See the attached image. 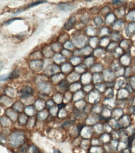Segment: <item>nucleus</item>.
Listing matches in <instances>:
<instances>
[{
    "mask_svg": "<svg viewBox=\"0 0 135 153\" xmlns=\"http://www.w3.org/2000/svg\"><path fill=\"white\" fill-rule=\"evenodd\" d=\"M24 140V135L22 133H14L10 137V141L12 146L19 145Z\"/></svg>",
    "mask_w": 135,
    "mask_h": 153,
    "instance_id": "obj_1",
    "label": "nucleus"
},
{
    "mask_svg": "<svg viewBox=\"0 0 135 153\" xmlns=\"http://www.w3.org/2000/svg\"><path fill=\"white\" fill-rule=\"evenodd\" d=\"M75 6L72 4L68 3H61L57 6L58 10L63 11H69L75 8Z\"/></svg>",
    "mask_w": 135,
    "mask_h": 153,
    "instance_id": "obj_2",
    "label": "nucleus"
},
{
    "mask_svg": "<svg viewBox=\"0 0 135 153\" xmlns=\"http://www.w3.org/2000/svg\"><path fill=\"white\" fill-rule=\"evenodd\" d=\"M73 42L77 47H81L85 45L86 42V38L83 36H79L77 37H75L73 39Z\"/></svg>",
    "mask_w": 135,
    "mask_h": 153,
    "instance_id": "obj_3",
    "label": "nucleus"
},
{
    "mask_svg": "<svg viewBox=\"0 0 135 153\" xmlns=\"http://www.w3.org/2000/svg\"><path fill=\"white\" fill-rule=\"evenodd\" d=\"M31 67L32 68V70L35 71H40L43 69V62L40 60L34 61L31 63Z\"/></svg>",
    "mask_w": 135,
    "mask_h": 153,
    "instance_id": "obj_4",
    "label": "nucleus"
},
{
    "mask_svg": "<svg viewBox=\"0 0 135 153\" xmlns=\"http://www.w3.org/2000/svg\"><path fill=\"white\" fill-rule=\"evenodd\" d=\"M75 22H76L75 17H74V16L72 17V18H70L65 24V25H64L65 29L66 30H70L72 28V27L74 26V25Z\"/></svg>",
    "mask_w": 135,
    "mask_h": 153,
    "instance_id": "obj_5",
    "label": "nucleus"
},
{
    "mask_svg": "<svg viewBox=\"0 0 135 153\" xmlns=\"http://www.w3.org/2000/svg\"><path fill=\"white\" fill-rule=\"evenodd\" d=\"M59 70V67L56 65H50L47 68L45 72L47 74H52Z\"/></svg>",
    "mask_w": 135,
    "mask_h": 153,
    "instance_id": "obj_6",
    "label": "nucleus"
},
{
    "mask_svg": "<svg viewBox=\"0 0 135 153\" xmlns=\"http://www.w3.org/2000/svg\"><path fill=\"white\" fill-rule=\"evenodd\" d=\"M21 95L22 97H29L32 95V89L31 88L28 86L24 87V88L22 89L21 91Z\"/></svg>",
    "mask_w": 135,
    "mask_h": 153,
    "instance_id": "obj_7",
    "label": "nucleus"
},
{
    "mask_svg": "<svg viewBox=\"0 0 135 153\" xmlns=\"http://www.w3.org/2000/svg\"><path fill=\"white\" fill-rule=\"evenodd\" d=\"M54 60L57 62V63H59L60 62H62V60H64V58L59 54H57L54 56Z\"/></svg>",
    "mask_w": 135,
    "mask_h": 153,
    "instance_id": "obj_8",
    "label": "nucleus"
},
{
    "mask_svg": "<svg viewBox=\"0 0 135 153\" xmlns=\"http://www.w3.org/2000/svg\"><path fill=\"white\" fill-rule=\"evenodd\" d=\"M71 62L74 65H76L80 62V58L78 57H75L71 59Z\"/></svg>",
    "mask_w": 135,
    "mask_h": 153,
    "instance_id": "obj_9",
    "label": "nucleus"
},
{
    "mask_svg": "<svg viewBox=\"0 0 135 153\" xmlns=\"http://www.w3.org/2000/svg\"><path fill=\"white\" fill-rule=\"evenodd\" d=\"M71 70V66L69 63H66L65 65H63L62 66V70L64 71H68Z\"/></svg>",
    "mask_w": 135,
    "mask_h": 153,
    "instance_id": "obj_10",
    "label": "nucleus"
},
{
    "mask_svg": "<svg viewBox=\"0 0 135 153\" xmlns=\"http://www.w3.org/2000/svg\"><path fill=\"white\" fill-rule=\"evenodd\" d=\"M134 24H131L128 25V27H127V30H126V32H133L135 30V25H133Z\"/></svg>",
    "mask_w": 135,
    "mask_h": 153,
    "instance_id": "obj_11",
    "label": "nucleus"
},
{
    "mask_svg": "<svg viewBox=\"0 0 135 153\" xmlns=\"http://www.w3.org/2000/svg\"><path fill=\"white\" fill-rule=\"evenodd\" d=\"M45 2H46V1H35V2H34V3H32L29 4L28 5V7H33V6H38V5H39V4H41V3H45Z\"/></svg>",
    "mask_w": 135,
    "mask_h": 153,
    "instance_id": "obj_12",
    "label": "nucleus"
},
{
    "mask_svg": "<svg viewBox=\"0 0 135 153\" xmlns=\"http://www.w3.org/2000/svg\"><path fill=\"white\" fill-rule=\"evenodd\" d=\"M98 18H97L95 19V21H97V22H95V25H97V26H100V25H102L103 21H102V19H101L100 18H99V20H98Z\"/></svg>",
    "mask_w": 135,
    "mask_h": 153,
    "instance_id": "obj_13",
    "label": "nucleus"
},
{
    "mask_svg": "<svg viewBox=\"0 0 135 153\" xmlns=\"http://www.w3.org/2000/svg\"><path fill=\"white\" fill-rule=\"evenodd\" d=\"M64 47H65V48H69V49H72V48H73V47H74V46H73V45L70 43V42H66V43L65 44V45H64Z\"/></svg>",
    "mask_w": 135,
    "mask_h": 153,
    "instance_id": "obj_14",
    "label": "nucleus"
},
{
    "mask_svg": "<svg viewBox=\"0 0 135 153\" xmlns=\"http://www.w3.org/2000/svg\"><path fill=\"white\" fill-rule=\"evenodd\" d=\"M18 19H20L15 18V19H13V20H11V21H8L5 23V24H6V25H10L13 21H16V20H18Z\"/></svg>",
    "mask_w": 135,
    "mask_h": 153,
    "instance_id": "obj_15",
    "label": "nucleus"
},
{
    "mask_svg": "<svg viewBox=\"0 0 135 153\" xmlns=\"http://www.w3.org/2000/svg\"><path fill=\"white\" fill-rule=\"evenodd\" d=\"M22 11H23V10H18V11H16V13H14V14H13L12 16H16V15H18V14H20L21 12H22Z\"/></svg>",
    "mask_w": 135,
    "mask_h": 153,
    "instance_id": "obj_16",
    "label": "nucleus"
},
{
    "mask_svg": "<svg viewBox=\"0 0 135 153\" xmlns=\"http://www.w3.org/2000/svg\"><path fill=\"white\" fill-rule=\"evenodd\" d=\"M54 153H62L59 150H58V149H55L54 150Z\"/></svg>",
    "mask_w": 135,
    "mask_h": 153,
    "instance_id": "obj_17",
    "label": "nucleus"
}]
</instances>
